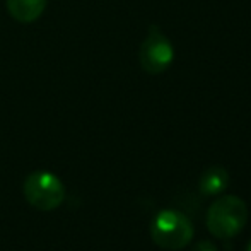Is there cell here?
Wrapping results in <instances>:
<instances>
[{"instance_id":"obj_2","label":"cell","mask_w":251,"mask_h":251,"mask_svg":"<svg viewBox=\"0 0 251 251\" xmlns=\"http://www.w3.org/2000/svg\"><path fill=\"white\" fill-rule=\"evenodd\" d=\"M193 224L178 210H162L151 224V236L157 246L164 250H181L192 241Z\"/></svg>"},{"instance_id":"obj_5","label":"cell","mask_w":251,"mask_h":251,"mask_svg":"<svg viewBox=\"0 0 251 251\" xmlns=\"http://www.w3.org/2000/svg\"><path fill=\"white\" fill-rule=\"evenodd\" d=\"M7 10L17 23L29 24L40 19L47 9L48 0H5Z\"/></svg>"},{"instance_id":"obj_4","label":"cell","mask_w":251,"mask_h":251,"mask_svg":"<svg viewBox=\"0 0 251 251\" xmlns=\"http://www.w3.org/2000/svg\"><path fill=\"white\" fill-rule=\"evenodd\" d=\"M175 60V48L169 38L157 26L149 27V33L144 38L139 50L140 67L151 75H159L166 72Z\"/></svg>"},{"instance_id":"obj_8","label":"cell","mask_w":251,"mask_h":251,"mask_svg":"<svg viewBox=\"0 0 251 251\" xmlns=\"http://www.w3.org/2000/svg\"><path fill=\"white\" fill-rule=\"evenodd\" d=\"M246 251H251V243H250V245H248V248H246Z\"/></svg>"},{"instance_id":"obj_7","label":"cell","mask_w":251,"mask_h":251,"mask_svg":"<svg viewBox=\"0 0 251 251\" xmlns=\"http://www.w3.org/2000/svg\"><path fill=\"white\" fill-rule=\"evenodd\" d=\"M192 251H217V248H215L210 241H200V243H197V245L193 246Z\"/></svg>"},{"instance_id":"obj_6","label":"cell","mask_w":251,"mask_h":251,"mask_svg":"<svg viewBox=\"0 0 251 251\" xmlns=\"http://www.w3.org/2000/svg\"><path fill=\"white\" fill-rule=\"evenodd\" d=\"M229 175L222 166H210L201 173L199 179V188L203 195H217L227 186Z\"/></svg>"},{"instance_id":"obj_3","label":"cell","mask_w":251,"mask_h":251,"mask_svg":"<svg viewBox=\"0 0 251 251\" xmlns=\"http://www.w3.org/2000/svg\"><path fill=\"white\" fill-rule=\"evenodd\" d=\"M24 195L34 208L48 212L63 201L65 188L50 171H36L31 173L24 181Z\"/></svg>"},{"instance_id":"obj_1","label":"cell","mask_w":251,"mask_h":251,"mask_svg":"<svg viewBox=\"0 0 251 251\" xmlns=\"http://www.w3.org/2000/svg\"><path fill=\"white\" fill-rule=\"evenodd\" d=\"M248 221V207L239 197H221L208 207L207 227L217 239H231L243 231Z\"/></svg>"}]
</instances>
